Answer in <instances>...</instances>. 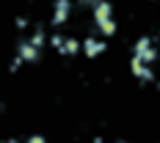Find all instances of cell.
<instances>
[{"label": "cell", "mask_w": 160, "mask_h": 143, "mask_svg": "<svg viewBox=\"0 0 160 143\" xmlns=\"http://www.w3.org/2000/svg\"><path fill=\"white\" fill-rule=\"evenodd\" d=\"M132 72L146 83H158L160 88V36L155 39H141L135 44V55H132Z\"/></svg>", "instance_id": "1"}, {"label": "cell", "mask_w": 160, "mask_h": 143, "mask_svg": "<svg viewBox=\"0 0 160 143\" xmlns=\"http://www.w3.org/2000/svg\"><path fill=\"white\" fill-rule=\"evenodd\" d=\"M17 55L25 61V64H33V61H39V55H42V50L39 47H33L28 39H22L19 44H17Z\"/></svg>", "instance_id": "2"}]
</instances>
